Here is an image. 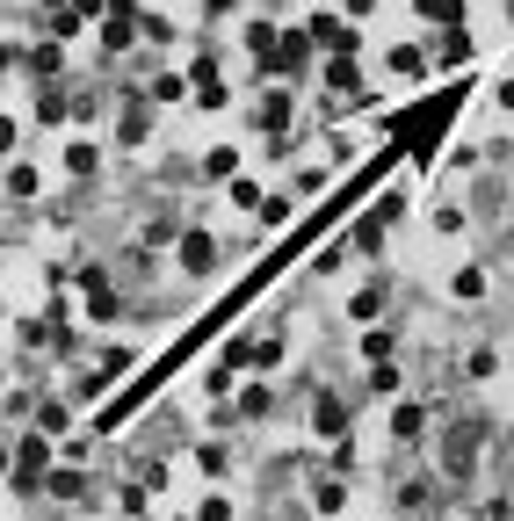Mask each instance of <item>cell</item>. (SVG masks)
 Instances as JSON below:
<instances>
[{
	"instance_id": "6da1fadb",
	"label": "cell",
	"mask_w": 514,
	"mask_h": 521,
	"mask_svg": "<svg viewBox=\"0 0 514 521\" xmlns=\"http://www.w3.org/2000/svg\"><path fill=\"white\" fill-rule=\"evenodd\" d=\"M51 456H58V435L22 427V435H15V493H37V485L51 478Z\"/></svg>"
},
{
	"instance_id": "7a4b0ae2",
	"label": "cell",
	"mask_w": 514,
	"mask_h": 521,
	"mask_svg": "<svg viewBox=\"0 0 514 521\" xmlns=\"http://www.w3.org/2000/svg\"><path fill=\"white\" fill-rule=\"evenodd\" d=\"M312 51H319V37H312V29H283V44L261 58V73H268V80H283V73H305V66H312Z\"/></svg>"
},
{
	"instance_id": "3957f363",
	"label": "cell",
	"mask_w": 514,
	"mask_h": 521,
	"mask_svg": "<svg viewBox=\"0 0 514 521\" xmlns=\"http://www.w3.org/2000/svg\"><path fill=\"white\" fill-rule=\"evenodd\" d=\"M312 435H319V442L355 435V406H348L341 391H319V398H312Z\"/></svg>"
},
{
	"instance_id": "277c9868",
	"label": "cell",
	"mask_w": 514,
	"mask_h": 521,
	"mask_svg": "<svg viewBox=\"0 0 514 521\" xmlns=\"http://www.w3.org/2000/svg\"><path fill=\"white\" fill-rule=\"evenodd\" d=\"M478 442H486V427L464 420L457 435L442 442V478H471V471H478Z\"/></svg>"
},
{
	"instance_id": "5b68a950",
	"label": "cell",
	"mask_w": 514,
	"mask_h": 521,
	"mask_svg": "<svg viewBox=\"0 0 514 521\" xmlns=\"http://www.w3.org/2000/svg\"><path fill=\"white\" fill-rule=\"evenodd\" d=\"M174 261H181V275H210V268H218V239H210L203 225H181Z\"/></svg>"
},
{
	"instance_id": "8992f818",
	"label": "cell",
	"mask_w": 514,
	"mask_h": 521,
	"mask_svg": "<svg viewBox=\"0 0 514 521\" xmlns=\"http://www.w3.org/2000/svg\"><path fill=\"white\" fill-rule=\"evenodd\" d=\"M80 290H87V319H116V275L109 268H80Z\"/></svg>"
},
{
	"instance_id": "52a82bcc",
	"label": "cell",
	"mask_w": 514,
	"mask_h": 521,
	"mask_svg": "<svg viewBox=\"0 0 514 521\" xmlns=\"http://www.w3.org/2000/svg\"><path fill=\"white\" fill-rule=\"evenodd\" d=\"M428 435V406L420 398H391V442H420Z\"/></svg>"
},
{
	"instance_id": "ba28073f",
	"label": "cell",
	"mask_w": 514,
	"mask_h": 521,
	"mask_svg": "<svg viewBox=\"0 0 514 521\" xmlns=\"http://www.w3.org/2000/svg\"><path fill=\"white\" fill-rule=\"evenodd\" d=\"M478 58V44H471V29L464 22H449L442 37H435V66H471Z\"/></svg>"
},
{
	"instance_id": "9c48e42d",
	"label": "cell",
	"mask_w": 514,
	"mask_h": 521,
	"mask_svg": "<svg viewBox=\"0 0 514 521\" xmlns=\"http://www.w3.org/2000/svg\"><path fill=\"white\" fill-rule=\"evenodd\" d=\"M384 66H391V80H406V87H413V80H428V51H420V44H406V37H399V44L384 51Z\"/></svg>"
},
{
	"instance_id": "30bf717a",
	"label": "cell",
	"mask_w": 514,
	"mask_h": 521,
	"mask_svg": "<svg viewBox=\"0 0 514 521\" xmlns=\"http://www.w3.org/2000/svg\"><path fill=\"white\" fill-rule=\"evenodd\" d=\"M305 29H312V37H319V51H341V44H362V37H355V22H341L334 8H319V15H312Z\"/></svg>"
},
{
	"instance_id": "8fae6325",
	"label": "cell",
	"mask_w": 514,
	"mask_h": 521,
	"mask_svg": "<svg viewBox=\"0 0 514 521\" xmlns=\"http://www.w3.org/2000/svg\"><path fill=\"white\" fill-rule=\"evenodd\" d=\"M153 109H160L153 95L131 102V109H124V124H116V138H124V145H145V138H153Z\"/></svg>"
},
{
	"instance_id": "7c38bea8",
	"label": "cell",
	"mask_w": 514,
	"mask_h": 521,
	"mask_svg": "<svg viewBox=\"0 0 514 521\" xmlns=\"http://www.w3.org/2000/svg\"><path fill=\"white\" fill-rule=\"evenodd\" d=\"M384 304H391L384 283H362V290L348 297V319H355V326H377V319H384Z\"/></svg>"
},
{
	"instance_id": "4fadbf2b",
	"label": "cell",
	"mask_w": 514,
	"mask_h": 521,
	"mask_svg": "<svg viewBox=\"0 0 514 521\" xmlns=\"http://www.w3.org/2000/svg\"><path fill=\"white\" fill-rule=\"evenodd\" d=\"M44 493H51V500H66V507L87 500V471H80V464H58V471L44 478Z\"/></svg>"
},
{
	"instance_id": "5bb4252c",
	"label": "cell",
	"mask_w": 514,
	"mask_h": 521,
	"mask_svg": "<svg viewBox=\"0 0 514 521\" xmlns=\"http://www.w3.org/2000/svg\"><path fill=\"white\" fill-rule=\"evenodd\" d=\"M449 297H457V304H478V297H486V268L464 261L457 275H449Z\"/></svg>"
},
{
	"instance_id": "9a60e30c",
	"label": "cell",
	"mask_w": 514,
	"mask_h": 521,
	"mask_svg": "<svg viewBox=\"0 0 514 521\" xmlns=\"http://www.w3.org/2000/svg\"><path fill=\"white\" fill-rule=\"evenodd\" d=\"M464 377H471V384H486V377H500V348H493V341H478V348H464Z\"/></svg>"
},
{
	"instance_id": "2e32d148",
	"label": "cell",
	"mask_w": 514,
	"mask_h": 521,
	"mask_svg": "<svg viewBox=\"0 0 514 521\" xmlns=\"http://www.w3.org/2000/svg\"><path fill=\"white\" fill-rule=\"evenodd\" d=\"M196 471H203V478H225V471H232V449H225L218 435H210V442H196Z\"/></svg>"
},
{
	"instance_id": "e0dca14e",
	"label": "cell",
	"mask_w": 514,
	"mask_h": 521,
	"mask_svg": "<svg viewBox=\"0 0 514 521\" xmlns=\"http://www.w3.org/2000/svg\"><path fill=\"white\" fill-rule=\"evenodd\" d=\"M95 167H102V152L87 145V138H73V145H66V174H73V181H95Z\"/></svg>"
},
{
	"instance_id": "ac0fdd59",
	"label": "cell",
	"mask_w": 514,
	"mask_h": 521,
	"mask_svg": "<svg viewBox=\"0 0 514 521\" xmlns=\"http://www.w3.org/2000/svg\"><path fill=\"white\" fill-rule=\"evenodd\" d=\"M239 174V145H210L203 152V181H232Z\"/></svg>"
},
{
	"instance_id": "d6986e66",
	"label": "cell",
	"mask_w": 514,
	"mask_h": 521,
	"mask_svg": "<svg viewBox=\"0 0 514 521\" xmlns=\"http://www.w3.org/2000/svg\"><path fill=\"white\" fill-rule=\"evenodd\" d=\"M145 95H153V102H160V109H174V102H181V95H189V80H181V73H174V66H160V73H153V87H145Z\"/></svg>"
},
{
	"instance_id": "ffe728a7",
	"label": "cell",
	"mask_w": 514,
	"mask_h": 521,
	"mask_svg": "<svg viewBox=\"0 0 514 521\" xmlns=\"http://www.w3.org/2000/svg\"><path fill=\"white\" fill-rule=\"evenodd\" d=\"M268 413H276V398H268V384L254 377L247 391H239V420H268Z\"/></svg>"
},
{
	"instance_id": "44dd1931",
	"label": "cell",
	"mask_w": 514,
	"mask_h": 521,
	"mask_svg": "<svg viewBox=\"0 0 514 521\" xmlns=\"http://www.w3.org/2000/svg\"><path fill=\"white\" fill-rule=\"evenodd\" d=\"M145 493H153V485H145V478L116 485V514H124V521H145Z\"/></svg>"
},
{
	"instance_id": "7402d4cb",
	"label": "cell",
	"mask_w": 514,
	"mask_h": 521,
	"mask_svg": "<svg viewBox=\"0 0 514 521\" xmlns=\"http://www.w3.org/2000/svg\"><path fill=\"white\" fill-rule=\"evenodd\" d=\"M290 116H297V102H290V95H268L254 124H261V131H290Z\"/></svg>"
},
{
	"instance_id": "603a6c76",
	"label": "cell",
	"mask_w": 514,
	"mask_h": 521,
	"mask_svg": "<svg viewBox=\"0 0 514 521\" xmlns=\"http://www.w3.org/2000/svg\"><path fill=\"white\" fill-rule=\"evenodd\" d=\"M413 15H420V22H442V29H449V22H464V0H413Z\"/></svg>"
},
{
	"instance_id": "cb8c5ba5",
	"label": "cell",
	"mask_w": 514,
	"mask_h": 521,
	"mask_svg": "<svg viewBox=\"0 0 514 521\" xmlns=\"http://www.w3.org/2000/svg\"><path fill=\"white\" fill-rule=\"evenodd\" d=\"M58 44H66V37H51V44H37V51H29V73H66V51H58Z\"/></svg>"
},
{
	"instance_id": "d4e9b609",
	"label": "cell",
	"mask_w": 514,
	"mask_h": 521,
	"mask_svg": "<svg viewBox=\"0 0 514 521\" xmlns=\"http://www.w3.org/2000/svg\"><path fill=\"white\" fill-rule=\"evenodd\" d=\"M66 109H73V102H66V87H44V95H37V124L58 131V124H66Z\"/></svg>"
},
{
	"instance_id": "484cf974",
	"label": "cell",
	"mask_w": 514,
	"mask_h": 521,
	"mask_svg": "<svg viewBox=\"0 0 514 521\" xmlns=\"http://www.w3.org/2000/svg\"><path fill=\"white\" fill-rule=\"evenodd\" d=\"M391 355H399V341L384 326H362V362H391Z\"/></svg>"
},
{
	"instance_id": "4316f807",
	"label": "cell",
	"mask_w": 514,
	"mask_h": 521,
	"mask_svg": "<svg viewBox=\"0 0 514 521\" xmlns=\"http://www.w3.org/2000/svg\"><path fill=\"white\" fill-rule=\"evenodd\" d=\"M312 507H319V514H341V507H348V478L334 471V478H326L319 493H312Z\"/></svg>"
},
{
	"instance_id": "83f0119b",
	"label": "cell",
	"mask_w": 514,
	"mask_h": 521,
	"mask_svg": "<svg viewBox=\"0 0 514 521\" xmlns=\"http://www.w3.org/2000/svg\"><path fill=\"white\" fill-rule=\"evenodd\" d=\"M225 189H232V203H239V210H261V203H268L254 174H232V181H225Z\"/></svg>"
},
{
	"instance_id": "f1b7e54d",
	"label": "cell",
	"mask_w": 514,
	"mask_h": 521,
	"mask_svg": "<svg viewBox=\"0 0 514 521\" xmlns=\"http://www.w3.org/2000/svg\"><path fill=\"white\" fill-rule=\"evenodd\" d=\"M276 44H283V29H276V22H247V51H254V58H268Z\"/></svg>"
},
{
	"instance_id": "f546056e",
	"label": "cell",
	"mask_w": 514,
	"mask_h": 521,
	"mask_svg": "<svg viewBox=\"0 0 514 521\" xmlns=\"http://www.w3.org/2000/svg\"><path fill=\"white\" fill-rule=\"evenodd\" d=\"M8 196H15V203L37 196V167H29V160H15V167H8Z\"/></svg>"
},
{
	"instance_id": "4dcf8cb0",
	"label": "cell",
	"mask_w": 514,
	"mask_h": 521,
	"mask_svg": "<svg viewBox=\"0 0 514 521\" xmlns=\"http://www.w3.org/2000/svg\"><path fill=\"white\" fill-rule=\"evenodd\" d=\"M276 362H283V341H276V333H254V370L268 377V370H276Z\"/></svg>"
},
{
	"instance_id": "1f68e13d",
	"label": "cell",
	"mask_w": 514,
	"mask_h": 521,
	"mask_svg": "<svg viewBox=\"0 0 514 521\" xmlns=\"http://www.w3.org/2000/svg\"><path fill=\"white\" fill-rule=\"evenodd\" d=\"M370 391L377 398H399V362H370Z\"/></svg>"
},
{
	"instance_id": "d6a6232c",
	"label": "cell",
	"mask_w": 514,
	"mask_h": 521,
	"mask_svg": "<svg viewBox=\"0 0 514 521\" xmlns=\"http://www.w3.org/2000/svg\"><path fill=\"white\" fill-rule=\"evenodd\" d=\"M37 427H44V435H66V427H73V413L51 398V406H37Z\"/></svg>"
},
{
	"instance_id": "836d02e7",
	"label": "cell",
	"mask_w": 514,
	"mask_h": 521,
	"mask_svg": "<svg viewBox=\"0 0 514 521\" xmlns=\"http://www.w3.org/2000/svg\"><path fill=\"white\" fill-rule=\"evenodd\" d=\"M428 500H435V485H428V478H413V485H399V507H413V514H420V507H428Z\"/></svg>"
},
{
	"instance_id": "e575fe53",
	"label": "cell",
	"mask_w": 514,
	"mask_h": 521,
	"mask_svg": "<svg viewBox=\"0 0 514 521\" xmlns=\"http://www.w3.org/2000/svg\"><path fill=\"white\" fill-rule=\"evenodd\" d=\"M196 521H232V500H225V493H210V500L196 507Z\"/></svg>"
},
{
	"instance_id": "d590c367",
	"label": "cell",
	"mask_w": 514,
	"mask_h": 521,
	"mask_svg": "<svg viewBox=\"0 0 514 521\" xmlns=\"http://www.w3.org/2000/svg\"><path fill=\"white\" fill-rule=\"evenodd\" d=\"M232 8H239V0H203V15H210V22H218V15H232Z\"/></svg>"
},
{
	"instance_id": "8d00e7d4",
	"label": "cell",
	"mask_w": 514,
	"mask_h": 521,
	"mask_svg": "<svg viewBox=\"0 0 514 521\" xmlns=\"http://www.w3.org/2000/svg\"><path fill=\"white\" fill-rule=\"evenodd\" d=\"M370 8H377V0H348V22H355V15H370Z\"/></svg>"
},
{
	"instance_id": "74e56055",
	"label": "cell",
	"mask_w": 514,
	"mask_h": 521,
	"mask_svg": "<svg viewBox=\"0 0 514 521\" xmlns=\"http://www.w3.org/2000/svg\"><path fill=\"white\" fill-rule=\"evenodd\" d=\"M500 109H514V80H500Z\"/></svg>"
},
{
	"instance_id": "f35d334b",
	"label": "cell",
	"mask_w": 514,
	"mask_h": 521,
	"mask_svg": "<svg viewBox=\"0 0 514 521\" xmlns=\"http://www.w3.org/2000/svg\"><path fill=\"white\" fill-rule=\"evenodd\" d=\"M319 521H334V514H319Z\"/></svg>"
},
{
	"instance_id": "ab89813d",
	"label": "cell",
	"mask_w": 514,
	"mask_h": 521,
	"mask_svg": "<svg viewBox=\"0 0 514 521\" xmlns=\"http://www.w3.org/2000/svg\"><path fill=\"white\" fill-rule=\"evenodd\" d=\"M145 521H153V514H145Z\"/></svg>"
}]
</instances>
